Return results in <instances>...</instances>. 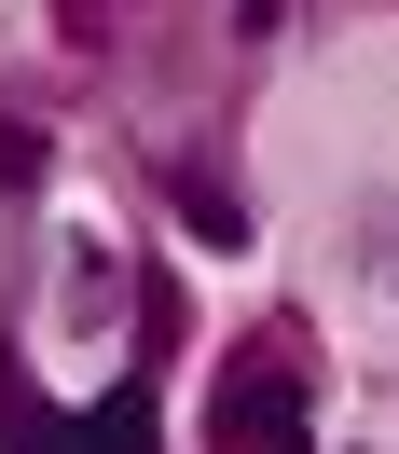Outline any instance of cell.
Returning a JSON list of instances; mask_svg holds the SVG:
<instances>
[{"label":"cell","instance_id":"3957f363","mask_svg":"<svg viewBox=\"0 0 399 454\" xmlns=\"http://www.w3.org/2000/svg\"><path fill=\"white\" fill-rule=\"evenodd\" d=\"M344 303H358L372 344L399 358V193H372L358 221H344Z\"/></svg>","mask_w":399,"mask_h":454},{"label":"cell","instance_id":"7a4b0ae2","mask_svg":"<svg viewBox=\"0 0 399 454\" xmlns=\"http://www.w3.org/2000/svg\"><path fill=\"white\" fill-rule=\"evenodd\" d=\"M0 454H166V427H152V386H138V372H124L111 399H83V413H56V399L28 413L14 358H0Z\"/></svg>","mask_w":399,"mask_h":454},{"label":"cell","instance_id":"6da1fadb","mask_svg":"<svg viewBox=\"0 0 399 454\" xmlns=\"http://www.w3.org/2000/svg\"><path fill=\"white\" fill-rule=\"evenodd\" d=\"M207 454H317V386L289 344H248L221 372V413H207Z\"/></svg>","mask_w":399,"mask_h":454},{"label":"cell","instance_id":"277c9868","mask_svg":"<svg viewBox=\"0 0 399 454\" xmlns=\"http://www.w3.org/2000/svg\"><path fill=\"white\" fill-rule=\"evenodd\" d=\"M111 303H124V262H111V234H69V317H83V331H111Z\"/></svg>","mask_w":399,"mask_h":454}]
</instances>
